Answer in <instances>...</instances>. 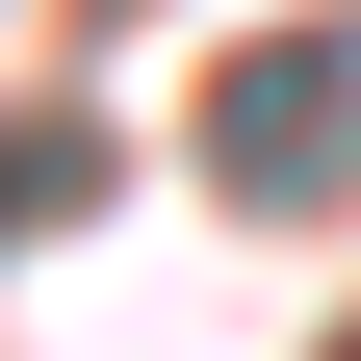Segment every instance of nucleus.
Masks as SVG:
<instances>
[{"label": "nucleus", "instance_id": "1", "mask_svg": "<svg viewBox=\"0 0 361 361\" xmlns=\"http://www.w3.org/2000/svg\"><path fill=\"white\" fill-rule=\"evenodd\" d=\"M207 180H233V207H336L361 180V0L336 26H258V52L207 78Z\"/></svg>", "mask_w": 361, "mask_h": 361}]
</instances>
